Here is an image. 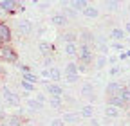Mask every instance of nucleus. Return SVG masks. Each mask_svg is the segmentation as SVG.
Segmentation results:
<instances>
[{
  "mask_svg": "<svg viewBox=\"0 0 130 126\" xmlns=\"http://www.w3.org/2000/svg\"><path fill=\"white\" fill-rule=\"evenodd\" d=\"M65 81H67V83H76V81H79V74H67V76H65Z\"/></svg>",
  "mask_w": 130,
  "mask_h": 126,
  "instance_id": "nucleus-32",
  "label": "nucleus"
},
{
  "mask_svg": "<svg viewBox=\"0 0 130 126\" xmlns=\"http://www.w3.org/2000/svg\"><path fill=\"white\" fill-rule=\"evenodd\" d=\"M0 76H4V69L2 67H0Z\"/></svg>",
  "mask_w": 130,
  "mask_h": 126,
  "instance_id": "nucleus-42",
  "label": "nucleus"
},
{
  "mask_svg": "<svg viewBox=\"0 0 130 126\" xmlns=\"http://www.w3.org/2000/svg\"><path fill=\"white\" fill-rule=\"evenodd\" d=\"M125 33H128V34H130V22H128V24H126V27H125Z\"/></svg>",
  "mask_w": 130,
  "mask_h": 126,
  "instance_id": "nucleus-41",
  "label": "nucleus"
},
{
  "mask_svg": "<svg viewBox=\"0 0 130 126\" xmlns=\"http://www.w3.org/2000/svg\"><path fill=\"white\" fill-rule=\"evenodd\" d=\"M0 112H4V106H2V103H0Z\"/></svg>",
  "mask_w": 130,
  "mask_h": 126,
  "instance_id": "nucleus-43",
  "label": "nucleus"
},
{
  "mask_svg": "<svg viewBox=\"0 0 130 126\" xmlns=\"http://www.w3.org/2000/svg\"><path fill=\"white\" fill-rule=\"evenodd\" d=\"M94 115V106L92 104H85L83 108L79 110V117H85V119H92Z\"/></svg>",
  "mask_w": 130,
  "mask_h": 126,
  "instance_id": "nucleus-15",
  "label": "nucleus"
},
{
  "mask_svg": "<svg viewBox=\"0 0 130 126\" xmlns=\"http://www.w3.org/2000/svg\"><path fill=\"white\" fill-rule=\"evenodd\" d=\"M2 94H4V101L7 106H14V108L20 106V96L14 94L9 87H2Z\"/></svg>",
  "mask_w": 130,
  "mask_h": 126,
  "instance_id": "nucleus-1",
  "label": "nucleus"
},
{
  "mask_svg": "<svg viewBox=\"0 0 130 126\" xmlns=\"http://www.w3.org/2000/svg\"><path fill=\"white\" fill-rule=\"evenodd\" d=\"M20 70H22V74H29L31 72V67L29 65H20Z\"/></svg>",
  "mask_w": 130,
  "mask_h": 126,
  "instance_id": "nucleus-35",
  "label": "nucleus"
},
{
  "mask_svg": "<svg viewBox=\"0 0 130 126\" xmlns=\"http://www.w3.org/2000/svg\"><path fill=\"white\" fill-rule=\"evenodd\" d=\"M125 34H126V33H125L123 29H119V27H116V29H112V31H110V38H112V40H116V43L123 41Z\"/></svg>",
  "mask_w": 130,
  "mask_h": 126,
  "instance_id": "nucleus-14",
  "label": "nucleus"
},
{
  "mask_svg": "<svg viewBox=\"0 0 130 126\" xmlns=\"http://www.w3.org/2000/svg\"><path fill=\"white\" fill-rule=\"evenodd\" d=\"M81 13H83V16H87V18H98L100 16V9L94 7V6H87Z\"/></svg>",
  "mask_w": 130,
  "mask_h": 126,
  "instance_id": "nucleus-13",
  "label": "nucleus"
},
{
  "mask_svg": "<svg viewBox=\"0 0 130 126\" xmlns=\"http://www.w3.org/2000/svg\"><path fill=\"white\" fill-rule=\"evenodd\" d=\"M49 104H51V106H53L54 110H61V108H63V104H61V101H60V99H53V97H51V99H49Z\"/></svg>",
  "mask_w": 130,
  "mask_h": 126,
  "instance_id": "nucleus-30",
  "label": "nucleus"
},
{
  "mask_svg": "<svg viewBox=\"0 0 130 126\" xmlns=\"http://www.w3.org/2000/svg\"><path fill=\"white\" fill-rule=\"evenodd\" d=\"M49 79H53L54 83L61 81V70L58 67H51V69H49Z\"/></svg>",
  "mask_w": 130,
  "mask_h": 126,
  "instance_id": "nucleus-16",
  "label": "nucleus"
},
{
  "mask_svg": "<svg viewBox=\"0 0 130 126\" xmlns=\"http://www.w3.org/2000/svg\"><path fill=\"white\" fill-rule=\"evenodd\" d=\"M105 7H107L108 11H116V9L119 7V2H116V0H107V2H105Z\"/></svg>",
  "mask_w": 130,
  "mask_h": 126,
  "instance_id": "nucleus-28",
  "label": "nucleus"
},
{
  "mask_svg": "<svg viewBox=\"0 0 130 126\" xmlns=\"http://www.w3.org/2000/svg\"><path fill=\"white\" fill-rule=\"evenodd\" d=\"M11 38H13V34H11L9 25L0 22V40H2L4 43H7V41H11Z\"/></svg>",
  "mask_w": 130,
  "mask_h": 126,
  "instance_id": "nucleus-7",
  "label": "nucleus"
},
{
  "mask_svg": "<svg viewBox=\"0 0 130 126\" xmlns=\"http://www.w3.org/2000/svg\"><path fill=\"white\" fill-rule=\"evenodd\" d=\"M51 126H65V124H63V121L58 117V119H53V121H51Z\"/></svg>",
  "mask_w": 130,
  "mask_h": 126,
  "instance_id": "nucleus-34",
  "label": "nucleus"
},
{
  "mask_svg": "<svg viewBox=\"0 0 130 126\" xmlns=\"http://www.w3.org/2000/svg\"><path fill=\"white\" fill-rule=\"evenodd\" d=\"M126 58H128V54H126V52H121V54L118 56V59H121V61H123V59H126Z\"/></svg>",
  "mask_w": 130,
  "mask_h": 126,
  "instance_id": "nucleus-40",
  "label": "nucleus"
},
{
  "mask_svg": "<svg viewBox=\"0 0 130 126\" xmlns=\"http://www.w3.org/2000/svg\"><path fill=\"white\" fill-rule=\"evenodd\" d=\"M119 97L123 99V103L126 104V103H130V90L126 88V87H123L121 88V92H119Z\"/></svg>",
  "mask_w": 130,
  "mask_h": 126,
  "instance_id": "nucleus-27",
  "label": "nucleus"
},
{
  "mask_svg": "<svg viewBox=\"0 0 130 126\" xmlns=\"http://www.w3.org/2000/svg\"><path fill=\"white\" fill-rule=\"evenodd\" d=\"M35 99H36L40 104H45V103H47V97L43 96V94H36V96H35Z\"/></svg>",
  "mask_w": 130,
  "mask_h": 126,
  "instance_id": "nucleus-33",
  "label": "nucleus"
},
{
  "mask_svg": "<svg viewBox=\"0 0 130 126\" xmlns=\"http://www.w3.org/2000/svg\"><path fill=\"white\" fill-rule=\"evenodd\" d=\"M0 18H2V11H0Z\"/></svg>",
  "mask_w": 130,
  "mask_h": 126,
  "instance_id": "nucleus-45",
  "label": "nucleus"
},
{
  "mask_svg": "<svg viewBox=\"0 0 130 126\" xmlns=\"http://www.w3.org/2000/svg\"><path fill=\"white\" fill-rule=\"evenodd\" d=\"M87 6H89V4L85 2V0H74V2L69 4V7H71L72 11H76V13H78V11H83Z\"/></svg>",
  "mask_w": 130,
  "mask_h": 126,
  "instance_id": "nucleus-17",
  "label": "nucleus"
},
{
  "mask_svg": "<svg viewBox=\"0 0 130 126\" xmlns=\"http://www.w3.org/2000/svg\"><path fill=\"white\" fill-rule=\"evenodd\" d=\"M16 4L18 2H14V0H0V11L2 13H14Z\"/></svg>",
  "mask_w": 130,
  "mask_h": 126,
  "instance_id": "nucleus-6",
  "label": "nucleus"
},
{
  "mask_svg": "<svg viewBox=\"0 0 130 126\" xmlns=\"http://www.w3.org/2000/svg\"><path fill=\"white\" fill-rule=\"evenodd\" d=\"M105 65H107V56H100L96 59V67L98 69H105Z\"/></svg>",
  "mask_w": 130,
  "mask_h": 126,
  "instance_id": "nucleus-31",
  "label": "nucleus"
},
{
  "mask_svg": "<svg viewBox=\"0 0 130 126\" xmlns=\"http://www.w3.org/2000/svg\"><path fill=\"white\" fill-rule=\"evenodd\" d=\"M110 74H112V76L119 74V67H112V69H110Z\"/></svg>",
  "mask_w": 130,
  "mask_h": 126,
  "instance_id": "nucleus-37",
  "label": "nucleus"
},
{
  "mask_svg": "<svg viewBox=\"0 0 130 126\" xmlns=\"http://www.w3.org/2000/svg\"><path fill=\"white\" fill-rule=\"evenodd\" d=\"M105 115L107 117H112V119H116V117H119L121 115V110H118V108H114V106H105Z\"/></svg>",
  "mask_w": 130,
  "mask_h": 126,
  "instance_id": "nucleus-20",
  "label": "nucleus"
},
{
  "mask_svg": "<svg viewBox=\"0 0 130 126\" xmlns=\"http://www.w3.org/2000/svg\"><path fill=\"white\" fill-rule=\"evenodd\" d=\"M47 94H49L53 99H61V97H63V88H61L58 83H49V85H47Z\"/></svg>",
  "mask_w": 130,
  "mask_h": 126,
  "instance_id": "nucleus-4",
  "label": "nucleus"
},
{
  "mask_svg": "<svg viewBox=\"0 0 130 126\" xmlns=\"http://www.w3.org/2000/svg\"><path fill=\"white\" fill-rule=\"evenodd\" d=\"M90 126H100V121H98V119H90Z\"/></svg>",
  "mask_w": 130,
  "mask_h": 126,
  "instance_id": "nucleus-39",
  "label": "nucleus"
},
{
  "mask_svg": "<svg viewBox=\"0 0 130 126\" xmlns=\"http://www.w3.org/2000/svg\"><path fill=\"white\" fill-rule=\"evenodd\" d=\"M22 81H27V83H31V85H35V83L38 81V76H36L35 72H29V74H22Z\"/></svg>",
  "mask_w": 130,
  "mask_h": 126,
  "instance_id": "nucleus-25",
  "label": "nucleus"
},
{
  "mask_svg": "<svg viewBox=\"0 0 130 126\" xmlns=\"http://www.w3.org/2000/svg\"><path fill=\"white\" fill-rule=\"evenodd\" d=\"M20 85H22L24 92H27V94H31V92H35V85H31V83H27V81H20Z\"/></svg>",
  "mask_w": 130,
  "mask_h": 126,
  "instance_id": "nucleus-29",
  "label": "nucleus"
},
{
  "mask_svg": "<svg viewBox=\"0 0 130 126\" xmlns=\"http://www.w3.org/2000/svg\"><path fill=\"white\" fill-rule=\"evenodd\" d=\"M65 54L78 56V43H67V45H65Z\"/></svg>",
  "mask_w": 130,
  "mask_h": 126,
  "instance_id": "nucleus-24",
  "label": "nucleus"
},
{
  "mask_svg": "<svg viewBox=\"0 0 130 126\" xmlns=\"http://www.w3.org/2000/svg\"><path fill=\"white\" fill-rule=\"evenodd\" d=\"M78 59H79V63H83V65H89V63L92 61V49H90V45L78 43Z\"/></svg>",
  "mask_w": 130,
  "mask_h": 126,
  "instance_id": "nucleus-2",
  "label": "nucleus"
},
{
  "mask_svg": "<svg viewBox=\"0 0 130 126\" xmlns=\"http://www.w3.org/2000/svg\"><path fill=\"white\" fill-rule=\"evenodd\" d=\"M107 104H108V106H114V108H118V110H121V108L126 106L119 96H112V97H108V99H107Z\"/></svg>",
  "mask_w": 130,
  "mask_h": 126,
  "instance_id": "nucleus-10",
  "label": "nucleus"
},
{
  "mask_svg": "<svg viewBox=\"0 0 130 126\" xmlns=\"http://www.w3.org/2000/svg\"><path fill=\"white\" fill-rule=\"evenodd\" d=\"M31 31H32V24L29 20H20L18 22V33L20 34H31Z\"/></svg>",
  "mask_w": 130,
  "mask_h": 126,
  "instance_id": "nucleus-9",
  "label": "nucleus"
},
{
  "mask_svg": "<svg viewBox=\"0 0 130 126\" xmlns=\"http://www.w3.org/2000/svg\"><path fill=\"white\" fill-rule=\"evenodd\" d=\"M40 76L43 77V79H47V77H49V70H47V69H43V70L40 72Z\"/></svg>",
  "mask_w": 130,
  "mask_h": 126,
  "instance_id": "nucleus-36",
  "label": "nucleus"
},
{
  "mask_svg": "<svg viewBox=\"0 0 130 126\" xmlns=\"http://www.w3.org/2000/svg\"><path fill=\"white\" fill-rule=\"evenodd\" d=\"M4 122H6V126H22L20 115H11V117H7Z\"/></svg>",
  "mask_w": 130,
  "mask_h": 126,
  "instance_id": "nucleus-21",
  "label": "nucleus"
},
{
  "mask_svg": "<svg viewBox=\"0 0 130 126\" xmlns=\"http://www.w3.org/2000/svg\"><path fill=\"white\" fill-rule=\"evenodd\" d=\"M116 61H118V58H116V56H110V58L107 59V63H112V65H114Z\"/></svg>",
  "mask_w": 130,
  "mask_h": 126,
  "instance_id": "nucleus-38",
  "label": "nucleus"
},
{
  "mask_svg": "<svg viewBox=\"0 0 130 126\" xmlns=\"http://www.w3.org/2000/svg\"><path fill=\"white\" fill-rule=\"evenodd\" d=\"M0 59H4L7 63H14L16 61V52L11 49V47L4 45V47H0Z\"/></svg>",
  "mask_w": 130,
  "mask_h": 126,
  "instance_id": "nucleus-3",
  "label": "nucleus"
},
{
  "mask_svg": "<svg viewBox=\"0 0 130 126\" xmlns=\"http://www.w3.org/2000/svg\"><path fill=\"white\" fill-rule=\"evenodd\" d=\"M63 121V124H78L79 121V114H72V112H65L63 117H60Z\"/></svg>",
  "mask_w": 130,
  "mask_h": 126,
  "instance_id": "nucleus-8",
  "label": "nucleus"
},
{
  "mask_svg": "<svg viewBox=\"0 0 130 126\" xmlns=\"http://www.w3.org/2000/svg\"><path fill=\"white\" fill-rule=\"evenodd\" d=\"M67 22H69V20L65 18L61 13H56V14H53V16H51V24L56 25V27H61V25H65Z\"/></svg>",
  "mask_w": 130,
  "mask_h": 126,
  "instance_id": "nucleus-12",
  "label": "nucleus"
},
{
  "mask_svg": "<svg viewBox=\"0 0 130 126\" xmlns=\"http://www.w3.org/2000/svg\"><path fill=\"white\" fill-rule=\"evenodd\" d=\"M38 49H40V52H42L43 56H49V52H51V49H53V45L49 43V41H40V43H38Z\"/></svg>",
  "mask_w": 130,
  "mask_h": 126,
  "instance_id": "nucleus-22",
  "label": "nucleus"
},
{
  "mask_svg": "<svg viewBox=\"0 0 130 126\" xmlns=\"http://www.w3.org/2000/svg\"><path fill=\"white\" fill-rule=\"evenodd\" d=\"M78 38H81V43H83V45H90V43L94 45V40H96L90 31H81V34Z\"/></svg>",
  "mask_w": 130,
  "mask_h": 126,
  "instance_id": "nucleus-11",
  "label": "nucleus"
},
{
  "mask_svg": "<svg viewBox=\"0 0 130 126\" xmlns=\"http://www.w3.org/2000/svg\"><path fill=\"white\" fill-rule=\"evenodd\" d=\"M65 76L67 74H79L78 72V63H69V65H65Z\"/></svg>",
  "mask_w": 130,
  "mask_h": 126,
  "instance_id": "nucleus-26",
  "label": "nucleus"
},
{
  "mask_svg": "<svg viewBox=\"0 0 130 126\" xmlns=\"http://www.w3.org/2000/svg\"><path fill=\"white\" fill-rule=\"evenodd\" d=\"M126 88H128V90H130V79H128V83H126Z\"/></svg>",
  "mask_w": 130,
  "mask_h": 126,
  "instance_id": "nucleus-44",
  "label": "nucleus"
},
{
  "mask_svg": "<svg viewBox=\"0 0 130 126\" xmlns=\"http://www.w3.org/2000/svg\"><path fill=\"white\" fill-rule=\"evenodd\" d=\"M81 96L87 97V99H92L94 97V88H92L90 83H85L83 87H81Z\"/></svg>",
  "mask_w": 130,
  "mask_h": 126,
  "instance_id": "nucleus-18",
  "label": "nucleus"
},
{
  "mask_svg": "<svg viewBox=\"0 0 130 126\" xmlns=\"http://www.w3.org/2000/svg\"><path fill=\"white\" fill-rule=\"evenodd\" d=\"M121 85L118 83V81H110L108 85H107V88H105V92H107V96L108 97H112V96H119V92H121Z\"/></svg>",
  "mask_w": 130,
  "mask_h": 126,
  "instance_id": "nucleus-5",
  "label": "nucleus"
},
{
  "mask_svg": "<svg viewBox=\"0 0 130 126\" xmlns=\"http://www.w3.org/2000/svg\"><path fill=\"white\" fill-rule=\"evenodd\" d=\"M27 108L31 110V112H40V110H43V104H40L36 99L29 97V99H27Z\"/></svg>",
  "mask_w": 130,
  "mask_h": 126,
  "instance_id": "nucleus-19",
  "label": "nucleus"
},
{
  "mask_svg": "<svg viewBox=\"0 0 130 126\" xmlns=\"http://www.w3.org/2000/svg\"><path fill=\"white\" fill-rule=\"evenodd\" d=\"M61 40L65 41V45H67V43H76L78 34L76 33H65V34H61Z\"/></svg>",
  "mask_w": 130,
  "mask_h": 126,
  "instance_id": "nucleus-23",
  "label": "nucleus"
}]
</instances>
